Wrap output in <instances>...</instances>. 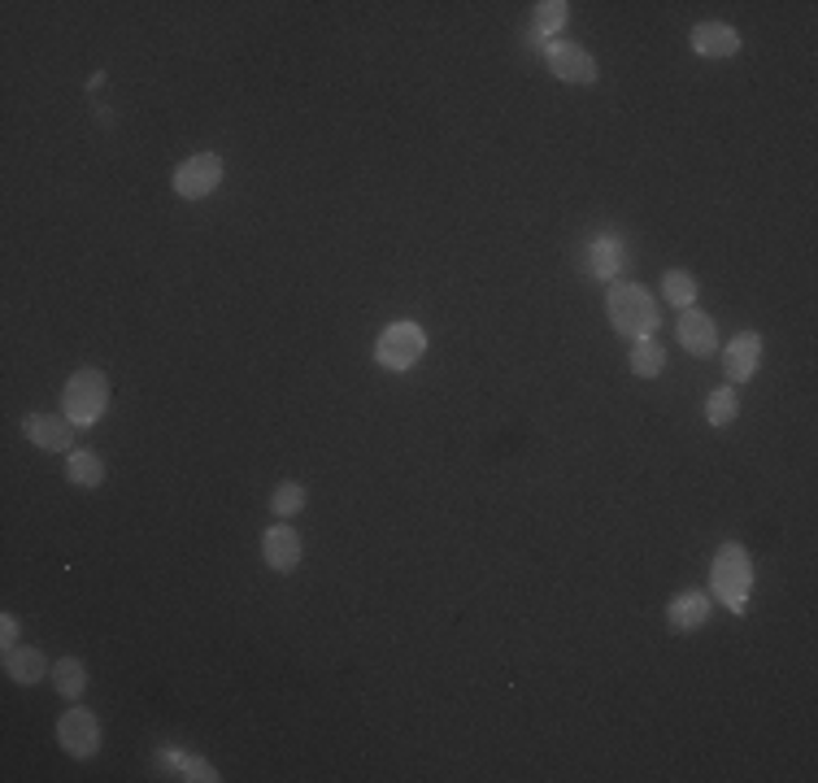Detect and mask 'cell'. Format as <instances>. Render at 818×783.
Masks as SVG:
<instances>
[{"label": "cell", "mask_w": 818, "mask_h": 783, "mask_svg": "<svg viewBox=\"0 0 818 783\" xmlns=\"http://www.w3.org/2000/svg\"><path fill=\"white\" fill-rule=\"evenodd\" d=\"M544 57H549V71L557 74L562 83H596V62L584 44H566V40H553L544 44Z\"/></svg>", "instance_id": "obj_7"}, {"label": "cell", "mask_w": 818, "mask_h": 783, "mask_svg": "<svg viewBox=\"0 0 818 783\" xmlns=\"http://www.w3.org/2000/svg\"><path fill=\"white\" fill-rule=\"evenodd\" d=\"M57 744H62L71 758H78V762L96 758V753H100V718L92 710H83V706L66 710L57 718Z\"/></svg>", "instance_id": "obj_6"}, {"label": "cell", "mask_w": 818, "mask_h": 783, "mask_svg": "<svg viewBox=\"0 0 818 783\" xmlns=\"http://www.w3.org/2000/svg\"><path fill=\"white\" fill-rule=\"evenodd\" d=\"M66 479H71L75 488H100V484H105V462H100L96 453L75 448L71 462H66Z\"/></svg>", "instance_id": "obj_18"}, {"label": "cell", "mask_w": 818, "mask_h": 783, "mask_svg": "<svg viewBox=\"0 0 818 783\" xmlns=\"http://www.w3.org/2000/svg\"><path fill=\"white\" fill-rule=\"evenodd\" d=\"M18 632H22V623H18L13 614H4V618H0V644L13 648V644H18Z\"/></svg>", "instance_id": "obj_24"}, {"label": "cell", "mask_w": 818, "mask_h": 783, "mask_svg": "<svg viewBox=\"0 0 818 783\" xmlns=\"http://www.w3.org/2000/svg\"><path fill=\"white\" fill-rule=\"evenodd\" d=\"M53 684H57V692H62L66 701H78L83 688H87V666H83L78 657H57V662H53Z\"/></svg>", "instance_id": "obj_19"}, {"label": "cell", "mask_w": 818, "mask_h": 783, "mask_svg": "<svg viewBox=\"0 0 818 783\" xmlns=\"http://www.w3.org/2000/svg\"><path fill=\"white\" fill-rule=\"evenodd\" d=\"M688 44L701 57H736L741 53V31L727 27V22H697L692 35H688Z\"/></svg>", "instance_id": "obj_12"}, {"label": "cell", "mask_w": 818, "mask_h": 783, "mask_svg": "<svg viewBox=\"0 0 818 783\" xmlns=\"http://www.w3.org/2000/svg\"><path fill=\"white\" fill-rule=\"evenodd\" d=\"M584 262H588V275L593 279H614L618 266H623V244L614 235H596L593 244H588V253H584Z\"/></svg>", "instance_id": "obj_16"}, {"label": "cell", "mask_w": 818, "mask_h": 783, "mask_svg": "<svg viewBox=\"0 0 818 783\" xmlns=\"http://www.w3.org/2000/svg\"><path fill=\"white\" fill-rule=\"evenodd\" d=\"M662 296H667L674 309H692V300H697V279H692L688 271H667V275H662Z\"/></svg>", "instance_id": "obj_22"}, {"label": "cell", "mask_w": 818, "mask_h": 783, "mask_svg": "<svg viewBox=\"0 0 818 783\" xmlns=\"http://www.w3.org/2000/svg\"><path fill=\"white\" fill-rule=\"evenodd\" d=\"M22 435L44 448V453H66L75 444V423L66 414H26L22 419Z\"/></svg>", "instance_id": "obj_8"}, {"label": "cell", "mask_w": 818, "mask_h": 783, "mask_svg": "<svg viewBox=\"0 0 818 783\" xmlns=\"http://www.w3.org/2000/svg\"><path fill=\"white\" fill-rule=\"evenodd\" d=\"M223 183V157L219 152H192L179 170H174V192L183 201H205L214 197Z\"/></svg>", "instance_id": "obj_5"}, {"label": "cell", "mask_w": 818, "mask_h": 783, "mask_svg": "<svg viewBox=\"0 0 818 783\" xmlns=\"http://www.w3.org/2000/svg\"><path fill=\"white\" fill-rule=\"evenodd\" d=\"M305 500H309L305 484L288 479V484H279V488L270 493V509H275L279 518H293V514H300V509H305Z\"/></svg>", "instance_id": "obj_23"}, {"label": "cell", "mask_w": 818, "mask_h": 783, "mask_svg": "<svg viewBox=\"0 0 818 783\" xmlns=\"http://www.w3.org/2000/svg\"><path fill=\"white\" fill-rule=\"evenodd\" d=\"M605 309H609V322H614L618 336L645 340V336L658 331V305L640 284H614L605 296Z\"/></svg>", "instance_id": "obj_2"}, {"label": "cell", "mask_w": 818, "mask_h": 783, "mask_svg": "<svg viewBox=\"0 0 818 783\" xmlns=\"http://www.w3.org/2000/svg\"><path fill=\"white\" fill-rule=\"evenodd\" d=\"M748 588H753V558L741 540L719 544L714 553V570H710V596L723 601L732 614L748 610Z\"/></svg>", "instance_id": "obj_1"}, {"label": "cell", "mask_w": 818, "mask_h": 783, "mask_svg": "<svg viewBox=\"0 0 818 783\" xmlns=\"http://www.w3.org/2000/svg\"><path fill=\"white\" fill-rule=\"evenodd\" d=\"M157 766H166V771H179V780H201V783H219L223 775L205 762V758H192V753H183V749H161L157 753Z\"/></svg>", "instance_id": "obj_15"}, {"label": "cell", "mask_w": 818, "mask_h": 783, "mask_svg": "<svg viewBox=\"0 0 818 783\" xmlns=\"http://www.w3.org/2000/svg\"><path fill=\"white\" fill-rule=\"evenodd\" d=\"M757 366H762V336H757V331H736V336L727 340V349H723V370H727V379H732V383H748V379L757 374Z\"/></svg>", "instance_id": "obj_10"}, {"label": "cell", "mask_w": 818, "mask_h": 783, "mask_svg": "<svg viewBox=\"0 0 818 783\" xmlns=\"http://www.w3.org/2000/svg\"><path fill=\"white\" fill-rule=\"evenodd\" d=\"M300 536L288 527V522H275V527H266L262 531V558H266V567L279 570V574H288V570L300 567Z\"/></svg>", "instance_id": "obj_11"}, {"label": "cell", "mask_w": 818, "mask_h": 783, "mask_svg": "<svg viewBox=\"0 0 818 783\" xmlns=\"http://www.w3.org/2000/svg\"><path fill=\"white\" fill-rule=\"evenodd\" d=\"M736 414H741V396H736V388H714L710 401H705V423H710V427H732Z\"/></svg>", "instance_id": "obj_21"}, {"label": "cell", "mask_w": 818, "mask_h": 783, "mask_svg": "<svg viewBox=\"0 0 818 783\" xmlns=\"http://www.w3.org/2000/svg\"><path fill=\"white\" fill-rule=\"evenodd\" d=\"M109 410V379L96 370V366H83L71 374L66 392H62V414L75 423V427H92L100 423Z\"/></svg>", "instance_id": "obj_3"}, {"label": "cell", "mask_w": 818, "mask_h": 783, "mask_svg": "<svg viewBox=\"0 0 818 783\" xmlns=\"http://www.w3.org/2000/svg\"><path fill=\"white\" fill-rule=\"evenodd\" d=\"M679 345L688 349L692 357H710L719 353V327L705 309H679Z\"/></svg>", "instance_id": "obj_9"}, {"label": "cell", "mask_w": 818, "mask_h": 783, "mask_svg": "<svg viewBox=\"0 0 818 783\" xmlns=\"http://www.w3.org/2000/svg\"><path fill=\"white\" fill-rule=\"evenodd\" d=\"M423 353H427V331H423L418 322H392V327L374 340V361H379L383 370H396V374L414 370V366L423 361Z\"/></svg>", "instance_id": "obj_4"}, {"label": "cell", "mask_w": 818, "mask_h": 783, "mask_svg": "<svg viewBox=\"0 0 818 783\" xmlns=\"http://www.w3.org/2000/svg\"><path fill=\"white\" fill-rule=\"evenodd\" d=\"M667 623L674 632H701L710 623V596L705 592H674L667 605Z\"/></svg>", "instance_id": "obj_13"}, {"label": "cell", "mask_w": 818, "mask_h": 783, "mask_svg": "<svg viewBox=\"0 0 818 783\" xmlns=\"http://www.w3.org/2000/svg\"><path fill=\"white\" fill-rule=\"evenodd\" d=\"M566 18H571V4L566 0H540L535 4V18H531V35L535 40H549V35H557L566 27Z\"/></svg>", "instance_id": "obj_20"}, {"label": "cell", "mask_w": 818, "mask_h": 783, "mask_svg": "<svg viewBox=\"0 0 818 783\" xmlns=\"http://www.w3.org/2000/svg\"><path fill=\"white\" fill-rule=\"evenodd\" d=\"M4 670H9V679L13 684H40L53 666H49V657L35 648V644H13V648H4Z\"/></svg>", "instance_id": "obj_14"}, {"label": "cell", "mask_w": 818, "mask_h": 783, "mask_svg": "<svg viewBox=\"0 0 818 783\" xmlns=\"http://www.w3.org/2000/svg\"><path fill=\"white\" fill-rule=\"evenodd\" d=\"M662 370H667V349L654 336L636 340V349H631V374L636 379H658Z\"/></svg>", "instance_id": "obj_17"}]
</instances>
